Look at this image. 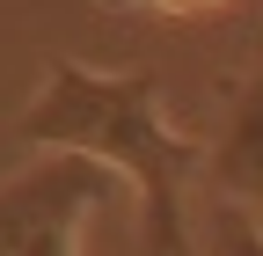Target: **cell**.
<instances>
[{
    "label": "cell",
    "instance_id": "2",
    "mask_svg": "<svg viewBox=\"0 0 263 256\" xmlns=\"http://www.w3.org/2000/svg\"><path fill=\"white\" fill-rule=\"evenodd\" d=\"M117 190V169L88 154H37L15 176H0V256H81V227Z\"/></svg>",
    "mask_w": 263,
    "mask_h": 256
},
{
    "label": "cell",
    "instance_id": "4",
    "mask_svg": "<svg viewBox=\"0 0 263 256\" xmlns=\"http://www.w3.org/2000/svg\"><path fill=\"white\" fill-rule=\"evenodd\" d=\"M212 256H263V220L241 205H212V227H205Z\"/></svg>",
    "mask_w": 263,
    "mask_h": 256
},
{
    "label": "cell",
    "instance_id": "1",
    "mask_svg": "<svg viewBox=\"0 0 263 256\" xmlns=\"http://www.w3.org/2000/svg\"><path fill=\"white\" fill-rule=\"evenodd\" d=\"M15 132L37 154H88V161L117 169L139 198L146 256H190L183 190L197 169H212V147L176 132L168 103H161V74H95L81 59H51Z\"/></svg>",
    "mask_w": 263,
    "mask_h": 256
},
{
    "label": "cell",
    "instance_id": "3",
    "mask_svg": "<svg viewBox=\"0 0 263 256\" xmlns=\"http://www.w3.org/2000/svg\"><path fill=\"white\" fill-rule=\"evenodd\" d=\"M212 183H219V205H263V74L241 88L234 117L212 147Z\"/></svg>",
    "mask_w": 263,
    "mask_h": 256
}]
</instances>
